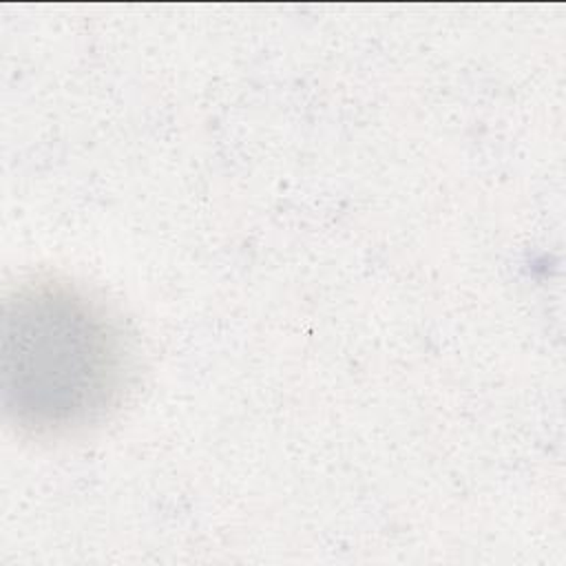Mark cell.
<instances>
[{
    "label": "cell",
    "mask_w": 566,
    "mask_h": 566,
    "mask_svg": "<svg viewBox=\"0 0 566 566\" xmlns=\"http://www.w3.org/2000/svg\"><path fill=\"white\" fill-rule=\"evenodd\" d=\"M133 378L119 318L62 279L15 285L2 305V405L11 424L62 438L104 422Z\"/></svg>",
    "instance_id": "1"
}]
</instances>
